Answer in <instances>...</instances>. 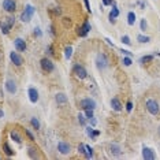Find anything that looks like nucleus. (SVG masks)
Masks as SVG:
<instances>
[{
  "label": "nucleus",
  "mask_w": 160,
  "mask_h": 160,
  "mask_svg": "<svg viewBox=\"0 0 160 160\" xmlns=\"http://www.w3.org/2000/svg\"><path fill=\"white\" fill-rule=\"evenodd\" d=\"M71 56H72V47L68 45V47H66V48H64V58H66L67 60H70Z\"/></svg>",
  "instance_id": "25"
},
{
  "label": "nucleus",
  "mask_w": 160,
  "mask_h": 160,
  "mask_svg": "<svg viewBox=\"0 0 160 160\" xmlns=\"http://www.w3.org/2000/svg\"><path fill=\"white\" fill-rule=\"evenodd\" d=\"M55 14H58V15H60V14H62L60 7H56V8H55Z\"/></svg>",
  "instance_id": "47"
},
{
  "label": "nucleus",
  "mask_w": 160,
  "mask_h": 160,
  "mask_svg": "<svg viewBox=\"0 0 160 160\" xmlns=\"http://www.w3.org/2000/svg\"><path fill=\"white\" fill-rule=\"evenodd\" d=\"M111 107H112V110H114V111L119 112V111L122 110V103H121V100L116 99V97L111 99Z\"/></svg>",
  "instance_id": "19"
},
{
  "label": "nucleus",
  "mask_w": 160,
  "mask_h": 160,
  "mask_svg": "<svg viewBox=\"0 0 160 160\" xmlns=\"http://www.w3.org/2000/svg\"><path fill=\"white\" fill-rule=\"evenodd\" d=\"M4 88H6V92L10 93V94H15L17 93V82L14 81L12 78H8L4 83Z\"/></svg>",
  "instance_id": "9"
},
{
  "label": "nucleus",
  "mask_w": 160,
  "mask_h": 160,
  "mask_svg": "<svg viewBox=\"0 0 160 160\" xmlns=\"http://www.w3.org/2000/svg\"><path fill=\"white\" fill-rule=\"evenodd\" d=\"M101 2H103V4L107 7V6H112L115 3V0H101Z\"/></svg>",
  "instance_id": "41"
},
{
  "label": "nucleus",
  "mask_w": 160,
  "mask_h": 160,
  "mask_svg": "<svg viewBox=\"0 0 160 160\" xmlns=\"http://www.w3.org/2000/svg\"><path fill=\"white\" fill-rule=\"evenodd\" d=\"M40 66H41V68L45 72H52L53 68H55L53 63L51 62V59H48V58H42V59L40 60Z\"/></svg>",
  "instance_id": "5"
},
{
  "label": "nucleus",
  "mask_w": 160,
  "mask_h": 160,
  "mask_svg": "<svg viewBox=\"0 0 160 160\" xmlns=\"http://www.w3.org/2000/svg\"><path fill=\"white\" fill-rule=\"evenodd\" d=\"M30 125H32V127H33L34 130H40V121L36 116H33V118L30 119Z\"/></svg>",
  "instance_id": "26"
},
{
  "label": "nucleus",
  "mask_w": 160,
  "mask_h": 160,
  "mask_svg": "<svg viewBox=\"0 0 160 160\" xmlns=\"http://www.w3.org/2000/svg\"><path fill=\"white\" fill-rule=\"evenodd\" d=\"M3 115H4V112H3L2 110H0V118H3Z\"/></svg>",
  "instance_id": "48"
},
{
  "label": "nucleus",
  "mask_w": 160,
  "mask_h": 160,
  "mask_svg": "<svg viewBox=\"0 0 160 160\" xmlns=\"http://www.w3.org/2000/svg\"><path fill=\"white\" fill-rule=\"evenodd\" d=\"M123 64H125V66H132L133 64V60H132V56H126V58H123Z\"/></svg>",
  "instance_id": "34"
},
{
  "label": "nucleus",
  "mask_w": 160,
  "mask_h": 160,
  "mask_svg": "<svg viewBox=\"0 0 160 160\" xmlns=\"http://www.w3.org/2000/svg\"><path fill=\"white\" fill-rule=\"evenodd\" d=\"M78 153L85 156V153H86V145H85V144H82V142H81V144L78 145Z\"/></svg>",
  "instance_id": "31"
},
{
  "label": "nucleus",
  "mask_w": 160,
  "mask_h": 160,
  "mask_svg": "<svg viewBox=\"0 0 160 160\" xmlns=\"http://www.w3.org/2000/svg\"><path fill=\"white\" fill-rule=\"evenodd\" d=\"M93 155H94L93 148H92V147H89V145H86V153H85V158L92 159V158H93Z\"/></svg>",
  "instance_id": "29"
},
{
  "label": "nucleus",
  "mask_w": 160,
  "mask_h": 160,
  "mask_svg": "<svg viewBox=\"0 0 160 160\" xmlns=\"http://www.w3.org/2000/svg\"><path fill=\"white\" fill-rule=\"evenodd\" d=\"M140 29H141V32H147L148 30V22H147L145 18H142V19L140 21Z\"/></svg>",
  "instance_id": "28"
},
{
  "label": "nucleus",
  "mask_w": 160,
  "mask_h": 160,
  "mask_svg": "<svg viewBox=\"0 0 160 160\" xmlns=\"http://www.w3.org/2000/svg\"><path fill=\"white\" fill-rule=\"evenodd\" d=\"M47 53H48V55H53V48L52 47H47Z\"/></svg>",
  "instance_id": "45"
},
{
  "label": "nucleus",
  "mask_w": 160,
  "mask_h": 160,
  "mask_svg": "<svg viewBox=\"0 0 160 160\" xmlns=\"http://www.w3.org/2000/svg\"><path fill=\"white\" fill-rule=\"evenodd\" d=\"M78 122H79L81 126H86V116L83 114H79L78 115Z\"/></svg>",
  "instance_id": "32"
},
{
  "label": "nucleus",
  "mask_w": 160,
  "mask_h": 160,
  "mask_svg": "<svg viewBox=\"0 0 160 160\" xmlns=\"http://www.w3.org/2000/svg\"><path fill=\"white\" fill-rule=\"evenodd\" d=\"M152 60H153V55H145V56H141V58H140L138 63H141V64H147V63H151Z\"/></svg>",
  "instance_id": "21"
},
{
  "label": "nucleus",
  "mask_w": 160,
  "mask_h": 160,
  "mask_svg": "<svg viewBox=\"0 0 160 160\" xmlns=\"http://www.w3.org/2000/svg\"><path fill=\"white\" fill-rule=\"evenodd\" d=\"M28 96H29V100H30L32 103H37L38 99H40L38 90L36 88H33V86H30V88L28 89Z\"/></svg>",
  "instance_id": "14"
},
{
  "label": "nucleus",
  "mask_w": 160,
  "mask_h": 160,
  "mask_svg": "<svg viewBox=\"0 0 160 160\" xmlns=\"http://www.w3.org/2000/svg\"><path fill=\"white\" fill-rule=\"evenodd\" d=\"M83 115L86 116V119L93 118V110H83Z\"/></svg>",
  "instance_id": "36"
},
{
  "label": "nucleus",
  "mask_w": 160,
  "mask_h": 160,
  "mask_svg": "<svg viewBox=\"0 0 160 160\" xmlns=\"http://www.w3.org/2000/svg\"><path fill=\"white\" fill-rule=\"evenodd\" d=\"M2 6L7 12H14L17 10V3L14 0H3Z\"/></svg>",
  "instance_id": "12"
},
{
  "label": "nucleus",
  "mask_w": 160,
  "mask_h": 160,
  "mask_svg": "<svg viewBox=\"0 0 160 160\" xmlns=\"http://www.w3.org/2000/svg\"><path fill=\"white\" fill-rule=\"evenodd\" d=\"M28 153H29V158L32 159H37L38 155H37V151H36V148H28Z\"/></svg>",
  "instance_id": "27"
},
{
  "label": "nucleus",
  "mask_w": 160,
  "mask_h": 160,
  "mask_svg": "<svg viewBox=\"0 0 160 160\" xmlns=\"http://www.w3.org/2000/svg\"><path fill=\"white\" fill-rule=\"evenodd\" d=\"M81 108L82 110H93L96 108V101L90 97H85V99L81 100Z\"/></svg>",
  "instance_id": "6"
},
{
  "label": "nucleus",
  "mask_w": 160,
  "mask_h": 160,
  "mask_svg": "<svg viewBox=\"0 0 160 160\" xmlns=\"http://www.w3.org/2000/svg\"><path fill=\"white\" fill-rule=\"evenodd\" d=\"M127 23H129L130 26H133V25L136 23V14H134L133 11L127 12Z\"/></svg>",
  "instance_id": "23"
},
{
  "label": "nucleus",
  "mask_w": 160,
  "mask_h": 160,
  "mask_svg": "<svg viewBox=\"0 0 160 160\" xmlns=\"http://www.w3.org/2000/svg\"><path fill=\"white\" fill-rule=\"evenodd\" d=\"M119 52H122L123 55H127V56H133V53L130 52V51H127V49H119Z\"/></svg>",
  "instance_id": "42"
},
{
  "label": "nucleus",
  "mask_w": 160,
  "mask_h": 160,
  "mask_svg": "<svg viewBox=\"0 0 160 160\" xmlns=\"http://www.w3.org/2000/svg\"><path fill=\"white\" fill-rule=\"evenodd\" d=\"M88 121H89V123H90V126H93V127L97 125V121H96V119H94V116H93V118H89Z\"/></svg>",
  "instance_id": "43"
},
{
  "label": "nucleus",
  "mask_w": 160,
  "mask_h": 160,
  "mask_svg": "<svg viewBox=\"0 0 160 160\" xmlns=\"http://www.w3.org/2000/svg\"><path fill=\"white\" fill-rule=\"evenodd\" d=\"M58 151H59V153H62V155H68L71 151V147L66 141H60V142L58 144Z\"/></svg>",
  "instance_id": "13"
},
{
  "label": "nucleus",
  "mask_w": 160,
  "mask_h": 160,
  "mask_svg": "<svg viewBox=\"0 0 160 160\" xmlns=\"http://www.w3.org/2000/svg\"><path fill=\"white\" fill-rule=\"evenodd\" d=\"M85 129H86V133H88V136L92 138V140H94L96 137H99V136H100V132H99V130H94V129H93V126H90V125L88 126V125H86V126H85Z\"/></svg>",
  "instance_id": "17"
},
{
  "label": "nucleus",
  "mask_w": 160,
  "mask_h": 160,
  "mask_svg": "<svg viewBox=\"0 0 160 160\" xmlns=\"http://www.w3.org/2000/svg\"><path fill=\"white\" fill-rule=\"evenodd\" d=\"M83 4H85V8H86V11H88L89 14L92 12V8H90V3H89V0H83Z\"/></svg>",
  "instance_id": "40"
},
{
  "label": "nucleus",
  "mask_w": 160,
  "mask_h": 160,
  "mask_svg": "<svg viewBox=\"0 0 160 160\" xmlns=\"http://www.w3.org/2000/svg\"><path fill=\"white\" fill-rule=\"evenodd\" d=\"M34 12H36V8L33 6H30V4L25 6V10L22 11V14H21L19 19L22 21V22H30L32 18H33V15H34Z\"/></svg>",
  "instance_id": "2"
},
{
  "label": "nucleus",
  "mask_w": 160,
  "mask_h": 160,
  "mask_svg": "<svg viewBox=\"0 0 160 160\" xmlns=\"http://www.w3.org/2000/svg\"><path fill=\"white\" fill-rule=\"evenodd\" d=\"M141 153H142V159H145V160H155L156 159V153L152 148L144 147L142 151H141Z\"/></svg>",
  "instance_id": "10"
},
{
  "label": "nucleus",
  "mask_w": 160,
  "mask_h": 160,
  "mask_svg": "<svg viewBox=\"0 0 160 160\" xmlns=\"http://www.w3.org/2000/svg\"><path fill=\"white\" fill-rule=\"evenodd\" d=\"M105 42H107L108 45H111V47H115V45H114V42H112V41H111V40L108 38V37H105Z\"/></svg>",
  "instance_id": "46"
},
{
  "label": "nucleus",
  "mask_w": 160,
  "mask_h": 160,
  "mask_svg": "<svg viewBox=\"0 0 160 160\" xmlns=\"http://www.w3.org/2000/svg\"><path fill=\"white\" fill-rule=\"evenodd\" d=\"M3 151H4V153H6L7 156H14V155H15V152L12 151V148L10 147V145L7 144V142L3 145Z\"/></svg>",
  "instance_id": "24"
},
{
  "label": "nucleus",
  "mask_w": 160,
  "mask_h": 160,
  "mask_svg": "<svg viewBox=\"0 0 160 160\" xmlns=\"http://www.w3.org/2000/svg\"><path fill=\"white\" fill-rule=\"evenodd\" d=\"M137 41L141 42V44H148L151 41V37L149 36H144V34H137Z\"/></svg>",
  "instance_id": "22"
},
{
  "label": "nucleus",
  "mask_w": 160,
  "mask_h": 160,
  "mask_svg": "<svg viewBox=\"0 0 160 160\" xmlns=\"http://www.w3.org/2000/svg\"><path fill=\"white\" fill-rule=\"evenodd\" d=\"M159 136H160V127H159Z\"/></svg>",
  "instance_id": "49"
},
{
  "label": "nucleus",
  "mask_w": 160,
  "mask_h": 160,
  "mask_svg": "<svg viewBox=\"0 0 160 160\" xmlns=\"http://www.w3.org/2000/svg\"><path fill=\"white\" fill-rule=\"evenodd\" d=\"M14 45H15V49L18 52H25L28 49V45H26V41L23 38H15L14 41Z\"/></svg>",
  "instance_id": "15"
},
{
  "label": "nucleus",
  "mask_w": 160,
  "mask_h": 160,
  "mask_svg": "<svg viewBox=\"0 0 160 160\" xmlns=\"http://www.w3.org/2000/svg\"><path fill=\"white\" fill-rule=\"evenodd\" d=\"M125 108H126L127 112H132L133 111V101H127L126 105H125Z\"/></svg>",
  "instance_id": "37"
},
{
  "label": "nucleus",
  "mask_w": 160,
  "mask_h": 160,
  "mask_svg": "<svg viewBox=\"0 0 160 160\" xmlns=\"http://www.w3.org/2000/svg\"><path fill=\"white\" fill-rule=\"evenodd\" d=\"M26 136L29 137V140H30V141H36V137H34V134L32 133V132H30V130H29V129H26Z\"/></svg>",
  "instance_id": "38"
},
{
  "label": "nucleus",
  "mask_w": 160,
  "mask_h": 160,
  "mask_svg": "<svg viewBox=\"0 0 160 160\" xmlns=\"http://www.w3.org/2000/svg\"><path fill=\"white\" fill-rule=\"evenodd\" d=\"M145 105H147V110H148L149 114H152V115H158L159 114L160 105L155 99H148L147 103H145Z\"/></svg>",
  "instance_id": "3"
},
{
  "label": "nucleus",
  "mask_w": 160,
  "mask_h": 160,
  "mask_svg": "<svg viewBox=\"0 0 160 160\" xmlns=\"http://www.w3.org/2000/svg\"><path fill=\"white\" fill-rule=\"evenodd\" d=\"M90 30H92V26H90L89 21L85 19V21H83V23H82V26L78 28V36H79V37H86Z\"/></svg>",
  "instance_id": "7"
},
{
  "label": "nucleus",
  "mask_w": 160,
  "mask_h": 160,
  "mask_svg": "<svg viewBox=\"0 0 160 160\" xmlns=\"http://www.w3.org/2000/svg\"><path fill=\"white\" fill-rule=\"evenodd\" d=\"M108 66H110L108 56L105 55L104 52L97 53V56H96V67L99 68L100 71H104V70H107V68H108Z\"/></svg>",
  "instance_id": "1"
},
{
  "label": "nucleus",
  "mask_w": 160,
  "mask_h": 160,
  "mask_svg": "<svg viewBox=\"0 0 160 160\" xmlns=\"http://www.w3.org/2000/svg\"><path fill=\"white\" fill-rule=\"evenodd\" d=\"M72 72H74L79 79H85L86 77H88V71H86V68L83 67L82 64H78V63L72 66Z\"/></svg>",
  "instance_id": "4"
},
{
  "label": "nucleus",
  "mask_w": 160,
  "mask_h": 160,
  "mask_svg": "<svg viewBox=\"0 0 160 160\" xmlns=\"http://www.w3.org/2000/svg\"><path fill=\"white\" fill-rule=\"evenodd\" d=\"M10 137H11V140L14 141V142L17 144H22V137H21V134L17 132V130H12L11 134H10Z\"/></svg>",
  "instance_id": "20"
},
{
  "label": "nucleus",
  "mask_w": 160,
  "mask_h": 160,
  "mask_svg": "<svg viewBox=\"0 0 160 160\" xmlns=\"http://www.w3.org/2000/svg\"><path fill=\"white\" fill-rule=\"evenodd\" d=\"M119 14H121V11H119V8H118V6H116V3H114V4H112V8H111L110 14H108V19H110V23L114 25V23L116 22V19H118Z\"/></svg>",
  "instance_id": "8"
},
{
  "label": "nucleus",
  "mask_w": 160,
  "mask_h": 160,
  "mask_svg": "<svg viewBox=\"0 0 160 160\" xmlns=\"http://www.w3.org/2000/svg\"><path fill=\"white\" fill-rule=\"evenodd\" d=\"M10 60H11V63L14 66H22V63H23L22 56H21L18 52H15V51L10 52Z\"/></svg>",
  "instance_id": "11"
},
{
  "label": "nucleus",
  "mask_w": 160,
  "mask_h": 160,
  "mask_svg": "<svg viewBox=\"0 0 160 160\" xmlns=\"http://www.w3.org/2000/svg\"><path fill=\"white\" fill-rule=\"evenodd\" d=\"M121 42H122V44H125V45H130V44H132L129 36H122V37H121Z\"/></svg>",
  "instance_id": "33"
},
{
  "label": "nucleus",
  "mask_w": 160,
  "mask_h": 160,
  "mask_svg": "<svg viewBox=\"0 0 160 160\" xmlns=\"http://www.w3.org/2000/svg\"><path fill=\"white\" fill-rule=\"evenodd\" d=\"M110 152H111V155L112 156H115V158H118V156H121L122 155V149L121 147H119L118 144H111L110 145Z\"/></svg>",
  "instance_id": "16"
},
{
  "label": "nucleus",
  "mask_w": 160,
  "mask_h": 160,
  "mask_svg": "<svg viewBox=\"0 0 160 160\" xmlns=\"http://www.w3.org/2000/svg\"><path fill=\"white\" fill-rule=\"evenodd\" d=\"M55 100H56V103L59 104V105H64V104H67V96L64 93H62V92H59V93H56V96H55Z\"/></svg>",
  "instance_id": "18"
},
{
  "label": "nucleus",
  "mask_w": 160,
  "mask_h": 160,
  "mask_svg": "<svg viewBox=\"0 0 160 160\" xmlns=\"http://www.w3.org/2000/svg\"><path fill=\"white\" fill-rule=\"evenodd\" d=\"M0 29H2V33L3 34H8L10 33V29H11V28H10L8 26V25H4V23H0Z\"/></svg>",
  "instance_id": "30"
},
{
  "label": "nucleus",
  "mask_w": 160,
  "mask_h": 160,
  "mask_svg": "<svg viewBox=\"0 0 160 160\" xmlns=\"http://www.w3.org/2000/svg\"><path fill=\"white\" fill-rule=\"evenodd\" d=\"M137 6H140L141 10H145V3L141 2V0H138V2H137Z\"/></svg>",
  "instance_id": "44"
},
{
  "label": "nucleus",
  "mask_w": 160,
  "mask_h": 160,
  "mask_svg": "<svg viewBox=\"0 0 160 160\" xmlns=\"http://www.w3.org/2000/svg\"><path fill=\"white\" fill-rule=\"evenodd\" d=\"M33 34H34V37H41V36H42L41 29H40V28H36L34 32H33Z\"/></svg>",
  "instance_id": "39"
},
{
  "label": "nucleus",
  "mask_w": 160,
  "mask_h": 160,
  "mask_svg": "<svg viewBox=\"0 0 160 160\" xmlns=\"http://www.w3.org/2000/svg\"><path fill=\"white\" fill-rule=\"evenodd\" d=\"M6 23L8 25L10 28H12L14 23H15V18H14V17H8V18H7V21H6Z\"/></svg>",
  "instance_id": "35"
}]
</instances>
